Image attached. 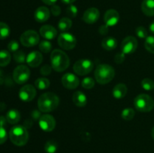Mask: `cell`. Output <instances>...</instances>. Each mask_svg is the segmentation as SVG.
<instances>
[{
	"instance_id": "1",
	"label": "cell",
	"mask_w": 154,
	"mask_h": 153,
	"mask_svg": "<svg viewBox=\"0 0 154 153\" xmlns=\"http://www.w3.org/2000/svg\"><path fill=\"white\" fill-rule=\"evenodd\" d=\"M60 104V98L53 92L42 94L38 100V106L41 112H49L57 109Z\"/></svg>"
},
{
	"instance_id": "2",
	"label": "cell",
	"mask_w": 154,
	"mask_h": 153,
	"mask_svg": "<svg viewBox=\"0 0 154 153\" xmlns=\"http://www.w3.org/2000/svg\"><path fill=\"white\" fill-rule=\"evenodd\" d=\"M51 66L57 72H63L69 68L70 60L67 54L60 50L56 49L51 52Z\"/></svg>"
},
{
	"instance_id": "3",
	"label": "cell",
	"mask_w": 154,
	"mask_h": 153,
	"mask_svg": "<svg viewBox=\"0 0 154 153\" xmlns=\"http://www.w3.org/2000/svg\"><path fill=\"white\" fill-rule=\"evenodd\" d=\"M94 74L96 82L102 85H105L114 79L115 70L110 64H101L96 67Z\"/></svg>"
},
{
	"instance_id": "4",
	"label": "cell",
	"mask_w": 154,
	"mask_h": 153,
	"mask_svg": "<svg viewBox=\"0 0 154 153\" xmlns=\"http://www.w3.org/2000/svg\"><path fill=\"white\" fill-rule=\"evenodd\" d=\"M11 141L17 146L26 145L29 140V133L26 128L23 125H15L9 131Z\"/></svg>"
},
{
	"instance_id": "5",
	"label": "cell",
	"mask_w": 154,
	"mask_h": 153,
	"mask_svg": "<svg viewBox=\"0 0 154 153\" xmlns=\"http://www.w3.org/2000/svg\"><path fill=\"white\" fill-rule=\"evenodd\" d=\"M134 105L139 112H150L154 107V100L147 94H140L134 100Z\"/></svg>"
},
{
	"instance_id": "6",
	"label": "cell",
	"mask_w": 154,
	"mask_h": 153,
	"mask_svg": "<svg viewBox=\"0 0 154 153\" xmlns=\"http://www.w3.org/2000/svg\"><path fill=\"white\" fill-rule=\"evenodd\" d=\"M94 68V64L91 60L82 58L79 59L75 63L73 66V70L75 74L81 76L87 75L93 70Z\"/></svg>"
},
{
	"instance_id": "7",
	"label": "cell",
	"mask_w": 154,
	"mask_h": 153,
	"mask_svg": "<svg viewBox=\"0 0 154 153\" xmlns=\"http://www.w3.org/2000/svg\"><path fill=\"white\" fill-rule=\"evenodd\" d=\"M39 34L34 30H27L20 36V42L24 46L32 47L39 43Z\"/></svg>"
},
{
	"instance_id": "8",
	"label": "cell",
	"mask_w": 154,
	"mask_h": 153,
	"mask_svg": "<svg viewBox=\"0 0 154 153\" xmlns=\"http://www.w3.org/2000/svg\"><path fill=\"white\" fill-rule=\"evenodd\" d=\"M30 76V70L26 65L20 64L16 67L13 72V78L17 84H23L28 81Z\"/></svg>"
},
{
	"instance_id": "9",
	"label": "cell",
	"mask_w": 154,
	"mask_h": 153,
	"mask_svg": "<svg viewBox=\"0 0 154 153\" xmlns=\"http://www.w3.org/2000/svg\"><path fill=\"white\" fill-rule=\"evenodd\" d=\"M58 44L66 50H70L75 48L77 44V40L73 34L70 33H62L58 37Z\"/></svg>"
},
{
	"instance_id": "10",
	"label": "cell",
	"mask_w": 154,
	"mask_h": 153,
	"mask_svg": "<svg viewBox=\"0 0 154 153\" xmlns=\"http://www.w3.org/2000/svg\"><path fill=\"white\" fill-rule=\"evenodd\" d=\"M138 48V40L133 36L125 38L121 43V50L124 54L133 53Z\"/></svg>"
},
{
	"instance_id": "11",
	"label": "cell",
	"mask_w": 154,
	"mask_h": 153,
	"mask_svg": "<svg viewBox=\"0 0 154 153\" xmlns=\"http://www.w3.org/2000/svg\"><path fill=\"white\" fill-rule=\"evenodd\" d=\"M38 124L41 128L45 132H51L56 127V120L54 116L49 114H45L40 117Z\"/></svg>"
},
{
	"instance_id": "12",
	"label": "cell",
	"mask_w": 154,
	"mask_h": 153,
	"mask_svg": "<svg viewBox=\"0 0 154 153\" xmlns=\"http://www.w3.org/2000/svg\"><path fill=\"white\" fill-rule=\"evenodd\" d=\"M36 95L35 88L32 85L27 84L23 86L22 88L20 89L19 97L23 101L29 102L31 101L34 99Z\"/></svg>"
},
{
	"instance_id": "13",
	"label": "cell",
	"mask_w": 154,
	"mask_h": 153,
	"mask_svg": "<svg viewBox=\"0 0 154 153\" xmlns=\"http://www.w3.org/2000/svg\"><path fill=\"white\" fill-rule=\"evenodd\" d=\"M62 83L63 86L68 89H75L79 86L80 80L76 75L67 73L62 77Z\"/></svg>"
},
{
	"instance_id": "14",
	"label": "cell",
	"mask_w": 154,
	"mask_h": 153,
	"mask_svg": "<svg viewBox=\"0 0 154 153\" xmlns=\"http://www.w3.org/2000/svg\"><path fill=\"white\" fill-rule=\"evenodd\" d=\"M100 13L96 8H90L85 10L83 15V20L87 24H93L99 20Z\"/></svg>"
},
{
	"instance_id": "15",
	"label": "cell",
	"mask_w": 154,
	"mask_h": 153,
	"mask_svg": "<svg viewBox=\"0 0 154 153\" xmlns=\"http://www.w3.org/2000/svg\"><path fill=\"white\" fill-rule=\"evenodd\" d=\"M120 20V14L114 9H109L107 10L104 16V21L108 26H114L117 25Z\"/></svg>"
},
{
	"instance_id": "16",
	"label": "cell",
	"mask_w": 154,
	"mask_h": 153,
	"mask_svg": "<svg viewBox=\"0 0 154 153\" xmlns=\"http://www.w3.org/2000/svg\"><path fill=\"white\" fill-rule=\"evenodd\" d=\"M43 61V56L38 51H32L26 56V62L30 67H38Z\"/></svg>"
},
{
	"instance_id": "17",
	"label": "cell",
	"mask_w": 154,
	"mask_h": 153,
	"mask_svg": "<svg viewBox=\"0 0 154 153\" xmlns=\"http://www.w3.org/2000/svg\"><path fill=\"white\" fill-rule=\"evenodd\" d=\"M50 15L51 13L49 9L45 6H41L38 8L35 11L34 17L38 22H45L49 19Z\"/></svg>"
},
{
	"instance_id": "18",
	"label": "cell",
	"mask_w": 154,
	"mask_h": 153,
	"mask_svg": "<svg viewBox=\"0 0 154 153\" xmlns=\"http://www.w3.org/2000/svg\"><path fill=\"white\" fill-rule=\"evenodd\" d=\"M39 33L44 38L47 40H52L57 37V30L52 26L45 25L41 27Z\"/></svg>"
},
{
	"instance_id": "19",
	"label": "cell",
	"mask_w": 154,
	"mask_h": 153,
	"mask_svg": "<svg viewBox=\"0 0 154 153\" xmlns=\"http://www.w3.org/2000/svg\"><path fill=\"white\" fill-rule=\"evenodd\" d=\"M72 100L77 106L84 107L87 105V98L84 93L81 91H77L72 95Z\"/></svg>"
},
{
	"instance_id": "20",
	"label": "cell",
	"mask_w": 154,
	"mask_h": 153,
	"mask_svg": "<svg viewBox=\"0 0 154 153\" xmlns=\"http://www.w3.org/2000/svg\"><path fill=\"white\" fill-rule=\"evenodd\" d=\"M128 92L127 86L123 83H118L114 87L112 91L113 96L115 98L120 99L124 98Z\"/></svg>"
},
{
	"instance_id": "21",
	"label": "cell",
	"mask_w": 154,
	"mask_h": 153,
	"mask_svg": "<svg viewBox=\"0 0 154 153\" xmlns=\"http://www.w3.org/2000/svg\"><path fill=\"white\" fill-rule=\"evenodd\" d=\"M141 10L146 16H154V0H143Z\"/></svg>"
},
{
	"instance_id": "22",
	"label": "cell",
	"mask_w": 154,
	"mask_h": 153,
	"mask_svg": "<svg viewBox=\"0 0 154 153\" xmlns=\"http://www.w3.org/2000/svg\"><path fill=\"white\" fill-rule=\"evenodd\" d=\"M6 119L8 122L11 124H17L20 120V113L17 110H10L6 114Z\"/></svg>"
},
{
	"instance_id": "23",
	"label": "cell",
	"mask_w": 154,
	"mask_h": 153,
	"mask_svg": "<svg viewBox=\"0 0 154 153\" xmlns=\"http://www.w3.org/2000/svg\"><path fill=\"white\" fill-rule=\"evenodd\" d=\"M102 46L106 50H113L117 46V39L112 37L105 38L102 40Z\"/></svg>"
},
{
	"instance_id": "24",
	"label": "cell",
	"mask_w": 154,
	"mask_h": 153,
	"mask_svg": "<svg viewBox=\"0 0 154 153\" xmlns=\"http://www.w3.org/2000/svg\"><path fill=\"white\" fill-rule=\"evenodd\" d=\"M72 26V22L69 18L63 17L59 21L58 28L60 31L66 32L71 28Z\"/></svg>"
},
{
	"instance_id": "25",
	"label": "cell",
	"mask_w": 154,
	"mask_h": 153,
	"mask_svg": "<svg viewBox=\"0 0 154 153\" xmlns=\"http://www.w3.org/2000/svg\"><path fill=\"white\" fill-rule=\"evenodd\" d=\"M50 80L46 77L38 78L35 82V86L37 88L40 90H45L50 86Z\"/></svg>"
},
{
	"instance_id": "26",
	"label": "cell",
	"mask_w": 154,
	"mask_h": 153,
	"mask_svg": "<svg viewBox=\"0 0 154 153\" xmlns=\"http://www.w3.org/2000/svg\"><path fill=\"white\" fill-rule=\"evenodd\" d=\"M11 62V54L7 50L0 51V66L5 67Z\"/></svg>"
},
{
	"instance_id": "27",
	"label": "cell",
	"mask_w": 154,
	"mask_h": 153,
	"mask_svg": "<svg viewBox=\"0 0 154 153\" xmlns=\"http://www.w3.org/2000/svg\"><path fill=\"white\" fill-rule=\"evenodd\" d=\"M10 34V28L5 22H0V39L7 38Z\"/></svg>"
},
{
	"instance_id": "28",
	"label": "cell",
	"mask_w": 154,
	"mask_h": 153,
	"mask_svg": "<svg viewBox=\"0 0 154 153\" xmlns=\"http://www.w3.org/2000/svg\"><path fill=\"white\" fill-rule=\"evenodd\" d=\"M58 145L54 140H49L45 143V150L47 153H55L57 152Z\"/></svg>"
},
{
	"instance_id": "29",
	"label": "cell",
	"mask_w": 154,
	"mask_h": 153,
	"mask_svg": "<svg viewBox=\"0 0 154 153\" xmlns=\"http://www.w3.org/2000/svg\"><path fill=\"white\" fill-rule=\"evenodd\" d=\"M135 110L132 108H127V109L123 110L121 113L122 118L126 121H130L135 116Z\"/></svg>"
},
{
	"instance_id": "30",
	"label": "cell",
	"mask_w": 154,
	"mask_h": 153,
	"mask_svg": "<svg viewBox=\"0 0 154 153\" xmlns=\"http://www.w3.org/2000/svg\"><path fill=\"white\" fill-rule=\"evenodd\" d=\"M39 49L44 53H48V52H51V49H52V44L48 40H42L39 43Z\"/></svg>"
},
{
	"instance_id": "31",
	"label": "cell",
	"mask_w": 154,
	"mask_h": 153,
	"mask_svg": "<svg viewBox=\"0 0 154 153\" xmlns=\"http://www.w3.org/2000/svg\"><path fill=\"white\" fill-rule=\"evenodd\" d=\"M144 46L148 52L154 54V36H148L146 38Z\"/></svg>"
},
{
	"instance_id": "32",
	"label": "cell",
	"mask_w": 154,
	"mask_h": 153,
	"mask_svg": "<svg viewBox=\"0 0 154 153\" xmlns=\"http://www.w3.org/2000/svg\"><path fill=\"white\" fill-rule=\"evenodd\" d=\"M141 86L147 91H151L154 88V82L150 78H144L141 81Z\"/></svg>"
},
{
	"instance_id": "33",
	"label": "cell",
	"mask_w": 154,
	"mask_h": 153,
	"mask_svg": "<svg viewBox=\"0 0 154 153\" xmlns=\"http://www.w3.org/2000/svg\"><path fill=\"white\" fill-rule=\"evenodd\" d=\"M81 86L86 89H91L95 86V80L92 77H86L81 82Z\"/></svg>"
},
{
	"instance_id": "34",
	"label": "cell",
	"mask_w": 154,
	"mask_h": 153,
	"mask_svg": "<svg viewBox=\"0 0 154 153\" xmlns=\"http://www.w3.org/2000/svg\"><path fill=\"white\" fill-rule=\"evenodd\" d=\"M14 59L15 60L16 62L18 63H23L24 62L26 61L25 53L21 50H17L15 52H14Z\"/></svg>"
},
{
	"instance_id": "35",
	"label": "cell",
	"mask_w": 154,
	"mask_h": 153,
	"mask_svg": "<svg viewBox=\"0 0 154 153\" xmlns=\"http://www.w3.org/2000/svg\"><path fill=\"white\" fill-rule=\"evenodd\" d=\"M78 10L77 7L72 4H69V7L66 8V14L70 17H75L77 16V14H78Z\"/></svg>"
},
{
	"instance_id": "36",
	"label": "cell",
	"mask_w": 154,
	"mask_h": 153,
	"mask_svg": "<svg viewBox=\"0 0 154 153\" xmlns=\"http://www.w3.org/2000/svg\"><path fill=\"white\" fill-rule=\"evenodd\" d=\"M135 33L137 36L140 38H147L148 37V33H147V29L143 26H139L135 29Z\"/></svg>"
},
{
	"instance_id": "37",
	"label": "cell",
	"mask_w": 154,
	"mask_h": 153,
	"mask_svg": "<svg viewBox=\"0 0 154 153\" xmlns=\"http://www.w3.org/2000/svg\"><path fill=\"white\" fill-rule=\"evenodd\" d=\"M8 49L10 52H15L19 49V43L15 40H11L8 44Z\"/></svg>"
},
{
	"instance_id": "38",
	"label": "cell",
	"mask_w": 154,
	"mask_h": 153,
	"mask_svg": "<svg viewBox=\"0 0 154 153\" xmlns=\"http://www.w3.org/2000/svg\"><path fill=\"white\" fill-rule=\"evenodd\" d=\"M8 139V133L5 127H0V145L5 142Z\"/></svg>"
},
{
	"instance_id": "39",
	"label": "cell",
	"mask_w": 154,
	"mask_h": 153,
	"mask_svg": "<svg viewBox=\"0 0 154 153\" xmlns=\"http://www.w3.org/2000/svg\"><path fill=\"white\" fill-rule=\"evenodd\" d=\"M51 70H52V68L49 64H45L41 68L40 73L44 76H48L51 73Z\"/></svg>"
},
{
	"instance_id": "40",
	"label": "cell",
	"mask_w": 154,
	"mask_h": 153,
	"mask_svg": "<svg viewBox=\"0 0 154 153\" xmlns=\"http://www.w3.org/2000/svg\"><path fill=\"white\" fill-rule=\"evenodd\" d=\"M125 55L126 54L123 53V52H117L115 55V57H114V61L117 64H121V63L123 62L125 59Z\"/></svg>"
},
{
	"instance_id": "41",
	"label": "cell",
	"mask_w": 154,
	"mask_h": 153,
	"mask_svg": "<svg viewBox=\"0 0 154 153\" xmlns=\"http://www.w3.org/2000/svg\"><path fill=\"white\" fill-rule=\"evenodd\" d=\"M51 11L54 16H57L61 14V8H60V6L57 5V4H54V5H52V7H51Z\"/></svg>"
},
{
	"instance_id": "42",
	"label": "cell",
	"mask_w": 154,
	"mask_h": 153,
	"mask_svg": "<svg viewBox=\"0 0 154 153\" xmlns=\"http://www.w3.org/2000/svg\"><path fill=\"white\" fill-rule=\"evenodd\" d=\"M108 27L107 25H103L102 26L99 27V33H100L101 34H102V35H105V34H107L108 33V31H109V29H108Z\"/></svg>"
},
{
	"instance_id": "43",
	"label": "cell",
	"mask_w": 154,
	"mask_h": 153,
	"mask_svg": "<svg viewBox=\"0 0 154 153\" xmlns=\"http://www.w3.org/2000/svg\"><path fill=\"white\" fill-rule=\"evenodd\" d=\"M42 116L41 115V111H38V110H34L32 112V118H33L34 120H37L40 118V117Z\"/></svg>"
},
{
	"instance_id": "44",
	"label": "cell",
	"mask_w": 154,
	"mask_h": 153,
	"mask_svg": "<svg viewBox=\"0 0 154 153\" xmlns=\"http://www.w3.org/2000/svg\"><path fill=\"white\" fill-rule=\"evenodd\" d=\"M8 122L6 117L0 116V127H5L6 123Z\"/></svg>"
},
{
	"instance_id": "45",
	"label": "cell",
	"mask_w": 154,
	"mask_h": 153,
	"mask_svg": "<svg viewBox=\"0 0 154 153\" xmlns=\"http://www.w3.org/2000/svg\"><path fill=\"white\" fill-rule=\"evenodd\" d=\"M45 4H48V5H54L57 2V0H42Z\"/></svg>"
},
{
	"instance_id": "46",
	"label": "cell",
	"mask_w": 154,
	"mask_h": 153,
	"mask_svg": "<svg viewBox=\"0 0 154 153\" xmlns=\"http://www.w3.org/2000/svg\"><path fill=\"white\" fill-rule=\"evenodd\" d=\"M75 1H76V0H62V2H63V3L67 4H72V3L75 2Z\"/></svg>"
},
{
	"instance_id": "47",
	"label": "cell",
	"mask_w": 154,
	"mask_h": 153,
	"mask_svg": "<svg viewBox=\"0 0 154 153\" xmlns=\"http://www.w3.org/2000/svg\"><path fill=\"white\" fill-rule=\"evenodd\" d=\"M150 30L153 34H154V20L150 23Z\"/></svg>"
},
{
	"instance_id": "48",
	"label": "cell",
	"mask_w": 154,
	"mask_h": 153,
	"mask_svg": "<svg viewBox=\"0 0 154 153\" xmlns=\"http://www.w3.org/2000/svg\"><path fill=\"white\" fill-rule=\"evenodd\" d=\"M151 136H152V137H153V139L154 140V127L152 128V130H151Z\"/></svg>"
}]
</instances>
